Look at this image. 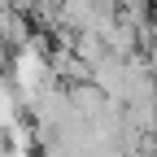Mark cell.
<instances>
[{"label": "cell", "instance_id": "1", "mask_svg": "<svg viewBox=\"0 0 157 157\" xmlns=\"http://www.w3.org/2000/svg\"><path fill=\"white\" fill-rule=\"evenodd\" d=\"M35 5H39V0H9L13 13H26V9H35Z\"/></svg>", "mask_w": 157, "mask_h": 157}]
</instances>
